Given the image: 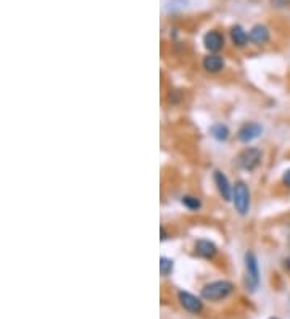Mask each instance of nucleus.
<instances>
[{"mask_svg": "<svg viewBox=\"0 0 290 319\" xmlns=\"http://www.w3.org/2000/svg\"><path fill=\"white\" fill-rule=\"evenodd\" d=\"M234 292V284L229 281H215L202 289V298L208 301H219L227 298Z\"/></svg>", "mask_w": 290, "mask_h": 319, "instance_id": "f257e3e1", "label": "nucleus"}, {"mask_svg": "<svg viewBox=\"0 0 290 319\" xmlns=\"http://www.w3.org/2000/svg\"><path fill=\"white\" fill-rule=\"evenodd\" d=\"M232 203L236 211L240 214V216H245V214L250 211V190L248 186L244 181L236 182L232 190Z\"/></svg>", "mask_w": 290, "mask_h": 319, "instance_id": "f03ea898", "label": "nucleus"}, {"mask_svg": "<svg viewBox=\"0 0 290 319\" xmlns=\"http://www.w3.org/2000/svg\"><path fill=\"white\" fill-rule=\"evenodd\" d=\"M261 158H263V153H261L260 148H256V147H247L245 150L240 151L237 162H239V166H240L242 170L253 171V170L258 168V166H260Z\"/></svg>", "mask_w": 290, "mask_h": 319, "instance_id": "7ed1b4c3", "label": "nucleus"}, {"mask_svg": "<svg viewBox=\"0 0 290 319\" xmlns=\"http://www.w3.org/2000/svg\"><path fill=\"white\" fill-rule=\"evenodd\" d=\"M245 273H247V285L248 289L255 292L260 285V268L253 252L245 253Z\"/></svg>", "mask_w": 290, "mask_h": 319, "instance_id": "20e7f679", "label": "nucleus"}, {"mask_svg": "<svg viewBox=\"0 0 290 319\" xmlns=\"http://www.w3.org/2000/svg\"><path fill=\"white\" fill-rule=\"evenodd\" d=\"M177 300H179V303H181V306L185 311L192 313V314H199L200 311L203 309L202 300L199 297H195L194 293H189V292H185V290H181V292L177 293Z\"/></svg>", "mask_w": 290, "mask_h": 319, "instance_id": "39448f33", "label": "nucleus"}, {"mask_svg": "<svg viewBox=\"0 0 290 319\" xmlns=\"http://www.w3.org/2000/svg\"><path fill=\"white\" fill-rule=\"evenodd\" d=\"M263 132V127L258 124V123H245L244 126L240 127L239 132H237V137L240 142H252L255 139H258Z\"/></svg>", "mask_w": 290, "mask_h": 319, "instance_id": "423d86ee", "label": "nucleus"}, {"mask_svg": "<svg viewBox=\"0 0 290 319\" xmlns=\"http://www.w3.org/2000/svg\"><path fill=\"white\" fill-rule=\"evenodd\" d=\"M203 44H205V47L210 52L216 53L224 47V36L216 29L208 31V33L205 34V37H203Z\"/></svg>", "mask_w": 290, "mask_h": 319, "instance_id": "0eeeda50", "label": "nucleus"}, {"mask_svg": "<svg viewBox=\"0 0 290 319\" xmlns=\"http://www.w3.org/2000/svg\"><path fill=\"white\" fill-rule=\"evenodd\" d=\"M215 184L218 187L219 195H221L226 202L232 200V190H234V187H231L229 181H227L224 173H221V171H216L215 173Z\"/></svg>", "mask_w": 290, "mask_h": 319, "instance_id": "6e6552de", "label": "nucleus"}, {"mask_svg": "<svg viewBox=\"0 0 290 319\" xmlns=\"http://www.w3.org/2000/svg\"><path fill=\"white\" fill-rule=\"evenodd\" d=\"M195 253L205 260H211L216 257L218 249L213 242L207 241V238H200V241L195 242Z\"/></svg>", "mask_w": 290, "mask_h": 319, "instance_id": "1a4fd4ad", "label": "nucleus"}, {"mask_svg": "<svg viewBox=\"0 0 290 319\" xmlns=\"http://www.w3.org/2000/svg\"><path fill=\"white\" fill-rule=\"evenodd\" d=\"M224 65H226L224 58L218 53H211V55H208V57H205V60H203V68H205L211 74L221 73V71L224 69Z\"/></svg>", "mask_w": 290, "mask_h": 319, "instance_id": "9d476101", "label": "nucleus"}, {"mask_svg": "<svg viewBox=\"0 0 290 319\" xmlns=\"http://www.w3.org/2000/svg\"><path fill=\"white\" fill-rule=\"evenodd\" d=\"M248 39H250V42L255 44V45H263L269 41V29L263 25H256L250 29Z\"/></svg>", "mask_w": 290, "mask_h": 319, "instance_id": "9b49d317", "label": "nucleus"}, {"mask_svg": "<svg viewBox=\"0 0 290 319\" xmlns=\"http://www.w3.org/2000/svg\"><path fill=\"white\" fill-rule=\"evenodd\" d=\"M231 41L236 47L242 49V47H245L248 44L250 39H248V34L244 31V28H242V26H234L231 29Z\"/></svg>", "mask_w": 290, "mask_h": 319, "instance_id": "f8f14e48", "label": "nucleus"}, {"mask_svg": "<svg viewBox=\"0 0 290 319\" xmlns=\"http://www.w3.org/2000/svg\"><path fill=\"white\" fill-rule=\"evenodd\" d=\"M210 132H211V135H213V137H215L216 140H219V142H224V140H227V137H229V127H227L226 124H221V123L215 124V126L210 129Z\"/></svg>", "mask_w": 290, "mask_h": 319, "instance_id": "ddd939ff", "label": "nucleus"}, {"mask_svg": "<svg viewBox=\"0 0 290 319\" xmlns=\"http://www.w3.org/2000/svg\"><path fill=\"white\" fill-rule=\"evenodd\" d=\"M182 205L185 206L187 210H190V211H199L202 208L200 198L194 197V195H184L182 197Z\"/></svg>", "mask_w": 290, "mask_h": 319, "instance_id": "4468645a", "label": "nucleus"}, {"mask_svg": "<svg viewBox=\"0 0 290 319\" xmlns=\"http://www.w3.org/2000/svg\"><path fill=\"white\" fill-rule=\"evenodd\" d=\"M172 260H169V258H166V257H161L160 258V273H161V276H168L171 271H172Z\"/></svg>", "mask_w": 290, "mask_h": 319, "instance_id": "2eb2a0df", "label": "nucleus"}, {"mask_svg": "<svg viewBox=\"0 0 290 319\" xmlns=\"http://www.w3.org/2000/svg\"><path fill=\"white\" fill-rule=\"evenodd\" d=\"M271 4L277 9H285V7L290 5V0H271Z\"/></svg>", "mask_w": 290, "mask_h": 319, "instance_id": "dca6fc26", "label": "nucleus"}, {"mask_svg": "<svg viewBox=\"0 0 290 319\" xmlns=\"http://www.w3.org/2000/svg\"><path fill=\"white\" fill-rule=\"evenodd\" d=\"M282 184L290 189V170H285L284 174H282Z\"/></svg>", "mask_w": 290, "mask_h": 319, "instance_id": "f3484780", "label": "nucleus"}, {"mask_svg": "<svg viewBox=\"0 0 290 319\" xmlns=\"http://www.w3.org/2000/svg\"><path fill=\"white\" fill-rule=\"evenodd\" d=\"M168 235H166V230H164V227H161V241H166Z\"/></svg>", "mask_w": 290, "mask_h": 319, "instance_id": "a211bd4d", "label": "nucleus"}, {"mask_svg": "<svg viewBox=\"0 0 290 319\" xmlns=\"http://www.w3.org/2000/svg\"><path fill=\"white\" fill-rule=\"evenodd\" d=\"M269 319H279V317H269Z\"/></svg>", "mask_w": 290, "mask_h": 319, "instance_id": "6ab92c4d", "label": "nucleus"}]
</instances>
